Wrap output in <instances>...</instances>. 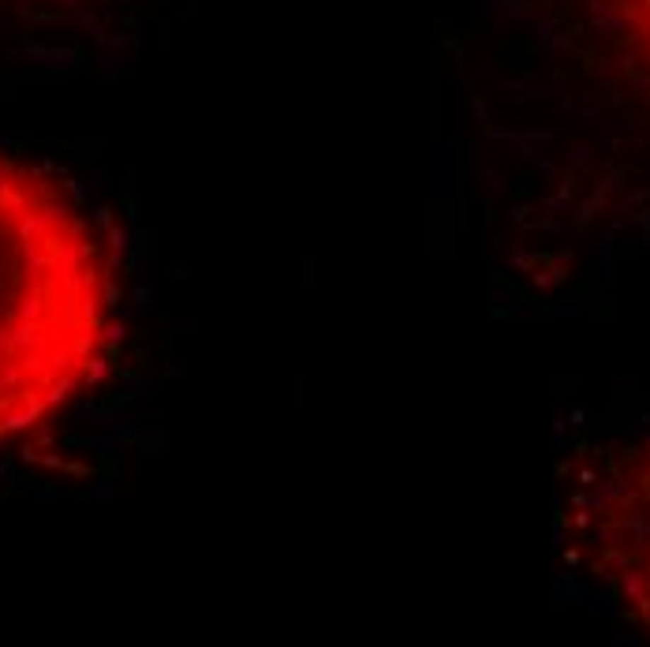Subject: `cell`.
Wrapping results in <instances>:
<instances>
[{"label":"cell","mask_w":650,"mask_h":647,"mask_svg":"<svg viewBox=\"0 0 650 647\" xmlns=\"http://www.w3.org/2000/svg\"><path fill=\"white\" fill-rule=\"evenodd\" d=\"M116 266L45 168L0 154V449L57 427L116 355Z\"/></svg>","instance_id":"cell-1"},{"label":"cell","mask_w":650,"mask_h":647,"mask_svg":"<svg viewBox=\"0 0 650 647\" xmlns=\"http://www.w3.org/2000/svg\"><path fill=\"white\" fill-rule=\"evenodd\" d=\"M572 539L587 569L632 622L650 629V449L620 453L572 501Z\"/></svg>","instance_id":"cell-2"}]
</instances>
